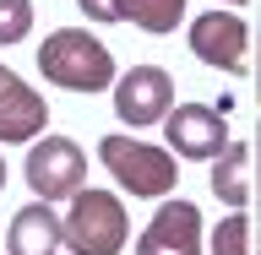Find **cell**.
Wrapping results in <instances>:
<instances>
[{
	"label": "cell",
	"instance_id": "obj_9",
	"mask_svg": "<svg viewBox=\"0 0 261 255\" xmlns=\"http://www.w3.org/2000/svg\"><path fill=\"white\" fill-rule=\"evenodd\" d=\"M44 125H49L44 98L33 93L16 71L0 65V141H33Z\"/></svg>",
	"mask_w": 261,
	"mask_h": 255
},
{
	"label": "cell",
	"instance_id": "obj_6",
	"mask_svg": "<svg viewBox=\"0 0 261 255\" xmlns=\"http://www.w3.org/2000/svg\"><path fill=\"white\" fill-rule=\"evenodd\" d=\"M163 141H169L174 158L212 163L228 147V125H223V114L207 109V103H174V109L163 114Z\"/></svg>",
	"mask_w": 261,
	"mask_h": 255
},
{
	"label": "cell",
	"instance_id": "obj_16",
	"mask_svg": "<svg viewBox=\"0 0 261 255\" xmlns=\"http://www.w3.org/2000/svg\"><path fill=\"white\" fill-rule=\"evenodd\" d=\"M256 158H261V130H256ZM256 185H261V179H256Z\"/></svg>",
	"mask_w": 261,
	"mask_h": 255
},
{
	"label": "cell",
	"instance_id": "obj_14",
	"mask_svg": "<svg viewBox=\"0 0 261 255\" xmlns=\"http://www.w3.org/2000/svg\"><path fill=\"white\" fill-rule=\"evenodd\" d=\"M33 33V0H0V44H22Z\"/></svg>",
	"mask_w": 261,
	"mask_h": 255
},
{
	"label": "cell",
	"instance_id": "obj_18",
	"mask_svg": "<svg viewBox=\"0 0 261 255\" xmlns=\"http://www.w3.org/2000/svg\"><path fill=\"white\" fill-rule=\"evenodd\" d=\"M256 93H261V76H256Z\"/></svg>",
	"mask_w": 261,
	"mask_h": 255
},
{
	"label": "cell",
	"instance_id": "obj_3",
	"mask_svg": "<svg viewBox=\"0 0 261 255\" xmlns=\"http://www.w3.org/2000/svg\"><path fill=\"white\" fill-rule=\"evenodd\" d=\"M60 223H65L71 255H120L125 250V234H130L125 207L109 190H76L71 195V212H65Z\"/></svg>",
	"mask_w": 261,
	"mask_h": 255
},
{
	"label": "cell",
	"instance_id": "obj_10",
	"mask_svg": "<svg viewBox=\"0 0 261 255\" xmlns=\"http://www.w3.org/2000/svg\"><path fill=\"white\" fill-rule=\"evenodd\" d=\"M60 244H65V223L49 212V201H28V207L11 217L6 255H55Z\"/></svg>",
	"mask_w": 261,
	"mask_h": 255
},
{
	"label": "cell",
	"instance_id": "obj_17",
	"mask_svg": "<svg viewBox=\"0 0 261 255\" xmlns=\"http://www.w3.org/2000/svg\"><path fill=\"white\" fill-rule=\"evenodd\" d=\"M0 190H6V163H0Z\"/></svg>",
	"mask_w": 261,
	"mask_h": 255
},
{
	"label": "cell",
	"instance_id": "obj_13",
	"mask_svg": "<svg viewBox=\"0 0 261 255\" xmlns=\"http://www.w3.org/2000/svg\"><path fill=\"white\" fill-rule=\"evenodd\" d=\"M212 255H250V217L234 212L212 228Z\"/></svg>",
	"mask_w": 261,
	"mask_h": 255
},
{
	"label": "cell",
	"instance_id": "obj_8",
	"mask_svg": "<svg viewBox=\"0 0 261 255\" xmlns=\"http://www.w3.org/2000/svg\"><path fill=\"white\" fill-rule=\"evenodd\" d=\"M136 255H201V212L191 201H163L136 239Z\"/></svg>",
	"mask_w": 261,
	"mask_h": 255
},
{
	"label": "cell",
	"instance_id": "obj_15",
	"mask_svg": "<svg viewBox=\"0 0 261 255\" xmlns=\"http://www.w3.org/2000/svg\"><path fill=\"white\" fill-rule=\"evenodd\" d=\"M93 22H125V0H76Z\"/></svg>",
	"mask_w": 261,
	"mask_h": 255
},
{
	"label": "cell",
	"instance_id": "obj_7",
	"mask_svg": "<svg viewBox=\"0 0 261 255\" xmlns=\"http://www.w3.org/2000/svg\"><path fill=\"white\" fill-rule=\"evenodd\" d=\"M245 44H250V27H245L234 11H207L191 22V49L201 65H218V71H245Z\"/></svg>",
	"mask_w": 261,
	"mask_h": 255
},
{
	"label": "cell",
	"instance_id": "obj_5",
	"mask_svg": "<svg viewBox=\"0 0 261 255\" xmlns=\"http://www.w3.org/2000/svg\"><path fill=\"white\" fill-rule=\"evenodd\" d=\"M174 109V76L163 65H130L125 76L114 81V114L130 130L163 125V114Z\"/></svg>",
	"mask_w": 261,
	"mask_h": 255
},
{
	"label": "cell",
	"instance_id": "obj_12",
	"mask_svg": "<svg viewBox=\"0 0 261 255\" xmlns=\"http://www.w3.org/2000/svg\"><path fill=\"white\" fill-rule=\"evenodd\" d=\"M125 22L142 33H174L185 22V0H125Z\"/></svg>",
	"mask_w": 261,
	"mask_h": 255
},
{
	"label": "cell",
	"instance_id": "obj_2",
	"mask_svg": "<svg viewBox=\"0 0 261 255\" xmlns=\"http://www.w3.org/2000/svg\"><path fill=\"white\" fill-rule=\"evenodd\" d=\"M98 158H103V168H109L114 179H120V190L130 195H169L179 185V168H174V152H163V147H147L136 141V136H103L98 141Z\"/></svg>",
	"mask_w": 261,
	"mask_h": 255
},
{
	"label": "cell",
	"instance_id": "obj_19",
	"mask_svg": "<svg viewBox=\"0 0 261 255\" xmlns=\"http://www.w3.org/2000/svg\"><path fill=\"white\" fill-rule=\"evenodd\" d=\"M228 6H240V0H228Z\"/></svg>",
	"mask_w": 261,
	"mask_h": 255
},
{
	"label": "cell",
	"instance_id": "obj_11",
	"mask_svg": "<svg viewBox=\"0 0 261 255\" xmlns=\"http://www.w3.org/2000/svg\"><path fill=\"white\" fill-rule=\"evenodd\" d=\"M250 158H256V147H223L212 158V195L218 201H228V207L250 201Z\"/></svg>",
	"mask_w": 261,
	"mask_h": 255
},
{
	"label": "cell",
	"instance_id": "obj_4",
	"mask_svg": "<svg viewBox=\"0 0 261 255\" xmlns=\"http://www.w3.org/2000/svg\"><path fill=\"white\" fill-rule=\"evenodd\" d=\"M28 185L38 201H60V195H76L82 179H87V158L71 136H44V141L28 147Z\"/></svg>",
	"mask_w": 261,
	"mask_h": 255
},
{
	"label": "cell",
	"instance_id": "obj_1",
	"mask_svg": "<svg viewBox=\"0 0 261 255\" xmlns=\"http://www.w3.org/2000/svg\"><path fill=\"white\" fill-rule=\"evenodd\" d=\"M38 71L65 93H103L114 81V54L87 27H55L38 44Z\"/></svg>",
	"mask_w": 261,
	"mask_h": 255
}]
</instances>
